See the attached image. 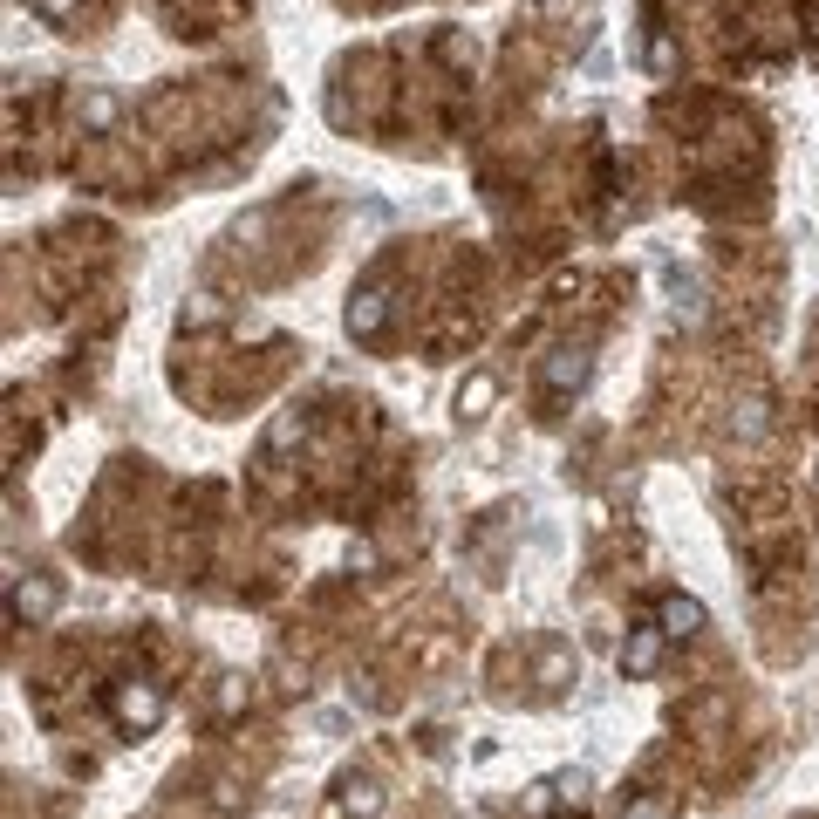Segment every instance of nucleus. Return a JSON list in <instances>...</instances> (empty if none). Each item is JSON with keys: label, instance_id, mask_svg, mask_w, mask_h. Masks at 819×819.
Listing matches in <instances>:
<instances>
[{"label": "nucleus", "instance_id": "f257e3e1", "mask_svg": "<svg viewBox=\"0 0 819 819\" xmlns=\"http://www.w3.org/2000/svg\"><path fill=\"white\" fill-rule=\"evenodd\" d=\"M157 717H164V697H157L151 683H123V690H117V724H130V731H151Z\"/></svg>", "mask_w": 819, "mask_h": 819}, {"label": "nucleus", "instance_id": "f03ea898", "mask_svg": "<svg viewBox=\"0 0 819 819\" xmlns=\"http://www.w3.org/2000/svg\"><path fill=\"white\" fill-rule=\"evenodd\" d=\"M663 663V628H635L622 642V676H656Z\"/></svg>", "mask_w": 819, "mask_h": 819}, {"label": "nucleus", "instance_id": "7ed1b4c3", "mask_svg": "<svg viewBox=\"0 0 819 819\" xmlns=\"http://www.w3.org/2000/svg\"><path fill=\"white\" fill-rule=\"evenodd\" d=\"M383 321H390V294H383V287H362V294L349 301V335H362V342H369Z\"/></svg>", "mask_w": 819, "mask_h": 819}, {"label": "nucleus", "instance_id": "20e7f679", "mask_svg": "<svg viewBox=\"0 0 819 819\" xmlns=\"http://www.w3.org/2000/svg\"><path fill=\"white\" fill-rule=\"evenodd\" d=\"M376 813H383V792L362 779V785H342V806H335L328 819H376Z\"/></svg>", "mask_w": 819, "mask_h": 819}, {"label": "nucleus", "instance_id": "39448f33", "mask_svg": "<svg viewBox=\"0 0 819 819\" xmlns=\"http://www.w3.org/2000/svg\"><path fill=\"white\" fill-rule=\"evenodd\" d=\"M581 383H587V355L581 349H560L546 362V390H581Z\"/></svg>", "mask_w": 819, "mask_h": 819}, {"label": "nucleus", "instance_id": "423d86ee", "mask_svg": "<svg viewBox=\"0 0 819 819\" xmlns=\"http://www.w3.org/2000/svg\"><path fill=\"white\" fill-rule=\"evenodd\" d=\"M697 628H703V601L669 594V601H663V635H697Z\"/></svg>", "mask_w": 819, "mask_h": 819}, {"label": "nucleus", "instance_id": "0eeeda50", "mask_svg": "<svg viewBox=\"0 0 819 819\" xmlns=\"http://www.w3.org/2000/svg\"><path fill=\"white\" fill-rule=\"evenodd\" d=\"M48 608H55V587H48V581L14 587V615H48Z\"/></svg>", "mask_w": 819, "mask_h": 819}, {"label": "nucleus", "instance_id": "6e6552de", "mask_svg": "<svg viewBox=\"0 0 819 819\" xmlns=\"http://www.w3.org/2000/svg\"><path fill=\"white\" fill-rule=\"evenodd\" d=\"M492 396H499V383H492V376H471L465 390H458V417H478Z\"/></svg>", "mask_w": 819, "mask_h": 819}, {"label": "nucleus", "instance_id": "1a4fd4ad", "mask_svg": "<svg viewBox=\"0 0 819 819\" xmlns=\"http://www.w3.org/2000/svg\"><path fill=\"white\" fill-rule=\"evenodd\" d=\"M110 123H117V96H110V89H96V96L82 103V130H110Z\"/></svg>", "mask_w": 819, "mask_h": 819}, {"label": "nucleus", "instance_id": "9d476101", "mask_svg": "<svg viewBox=\"0 0 819 819\" xmlns=\"http://www.w3.org/2000/svg\"><path fill=\"white\" fill-rule=\"evenodd\" d=\"M553 799L581 806V799H587V772H560V779H553Z\"/></svg>", "mask_w": 819, "mask_h": 819}, {"label": "nucleus", "instance_id": "9b49d317", "mask_svg": "<svg viewBox=\"0 0 819 819\" xmlns=\"http://www.w3.org/2000/svg\"><path fill=\"white\" fill-rule=\"evenodd\" d=\"M314 731H321V738H342V731H349V710H314Z\"/></svg>", "mask_w": 819, "mask_h": 819}, {"label": "nucleus", "instance_id": "f8f14e48", "mask_svg": "<svg viewBox=\"0 0 819 819\" xmlns=\"http://www.w3.org/2000/svg\"><path fill=\"white\" fill-rule=\"evenodd\" d=\"M28 7H35V14H48V21H69L82 0H28Z\"/></svg>", "mask_w": 819, "mask_h": 819}, {"label": "nucleus", "instance_id": "ddd939ff", "mask_svg": "<svg viewBox=\"0 0 819 819\" xmlns=\"http://www.w3.org/2000/svg\"><path fill=\"white\" fill-rule=\"evenodd\" d=\"M628 819H669L663 806H628Z\"/></svg>", "mask_w": 819, "mask_h": 819}]
</instances>
